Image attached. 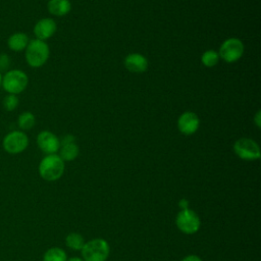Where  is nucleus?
<instances>
[{"instance_id":"nucleus-1","label":"nucleus","mask_w":261,"mask_h":261,"mask_svg":"<svg viewBox=\"0 0 261 261\" xmlns=\"http://www.w3.org/2000/svg\"><path fill=\"white\" fill-rule=\"evenodd\" d=\"M64 161L57 154L45 156L39 164V174L47 181L59 179L64 172Z\"/></svg>"},{"instance_id":"nucleus-2","label":"nucleus","mask_w":261,"mask_h":261,"mask_svg":"<svg viewBox=\"0 0 261 261\" xmlns=\"http://www.w3.org/2000/svg\"><path fill=\"white\" fill-rule=\"evenodd\" d=\"M50 50L45 41L35 39L29 42L25 48V61L31 67L43 66L49 58Z\"/></svg>"},{"instance_id":"nucleus-3","label":"nucleus","mask_w":261,"mask_h":261,"mask_svg":"<svg viewBox=\"0 0 261 261\" xmlns=\"http://www.w3.org/2000/svg\"><path fill=\"white\" fill-rule=\"evenodd\" d=\"M81 251L84 261H106L110 253V247L104 239L98 238L85 243Z\"/></svg>"},{"instance_id":"nucleus-4","label":"nucleus","mask_w":261,"mask_h":261,"mask_svg":"<svg viewBox=\"0 0 261 261\" xmlns=\"http://www.w3.org/2000/svg\"><path fill=\"white\" fill-rule=\"evenodd\" d=\"M29 84V77L25 72L19 69L8 70L3 76L1 86L8 94H19L23 92Z\"/></svg>"},{"instance_id":"nucleus-5","label":"nucleus","mask_w":261,"mask_h":261,"mask_svg":"<svg viewBox=\"0 0 261 261\" xmlns=\"http://www.w3.org/2000/svg\"><path fill=\"white\" fill-rule=\"evenodd\" d=\"M244 44L238 38L226 39L219 48V58L227 63H233L238 61L244 54Z\"/></svg>"},{"instance_id":"nucleus-6","label":"nucleus","mask_w":261,"mask_h":261,"mask_svg":"<svg viewBox=\"0 0 261 261\" xmlns=\"http://www.w3.org/2000/svg\"><path fill=\"white\" fill-rule=\"evenodd\" d=\"M233 152L239 158L247 161L257 160L261 156L259 145L249 138L237 140L233 144Z\"/></svg>"},{"instance_id":"nucleus-7","label":"nucleus","mask_w":261,"mask_h":261,"mask_svg":"<svg viewBox=\"0 0 261 261\" xmlns=\"http://www.w3.org/2000/svg\"><path fill=\"white\" fill-rule=\"evenodd\" d=\"M175 223L177 228L181 232L187 234H193L197 232L201 225V221L198 214L190 208L180 210L177 213Z\"/></svg>"},{"instance_id":"nucleus-8","label":"nucleus","mask_w":261,"mask_h":261,"mask_svg":"<svg viewBox=\"0 0 261 261\" xmlns=\"http://www.w3.org/2000/svg\"><path fill=\"white\" fill-rule=\"evenodd\" d=\"M2 146L9 154H19L28 148L29 138L21 130H12L4 137Z\"/></svg>"},{"instance_id":"nucleus-9","label":"nucleus","mask_w":261,"mask_h":261,"mask_svg":"<svg viewBox=\"0 0 261 261\" xmlns=\"http://www.w3.org/2000/svg\"><path fill=\"white\" fill-rule=\"evenodd\" d=\"M37 145L47 155L56 154L60 148V140L51 132L43 130L37 137Z\"/></svg>"},{"instance_id":"nucleus-10","label":"nucleus","mask_w":261,"mask_h":261,"mask_svg":"<svg viewBox=\"0 0 261 261\" xmlns=\"http://www.w3.org/2000/svg\"><path fill=\"white\" fill-rule=\"evenodd\" d=\"M200 126V119L195 112L186 111L177 119L178 130L186 135L191 136L195 134Z\"/></svg>"},{"instance_id":"nucleus-11","label":"nucleus","mask_w":261,"mask_h":261,"mask_svg":"<svg viewBox=\"0 0 261 261\" xmlns=\"http://www.w3.org/2000/svg\"><path fill=\"white\" fill-rule=\"evenodd\" d=\"M57 30L56 22L49 17L42 18L38 20L34 27V34L37 37V39L41 41H45L49 38H51Z\"/></svg>"},{"instance_id":"nucleus-12","label":"nucleus","mask_w":261,"mask_h":261,"mask_svg":"<svg viewBox=\"0 0 261 261\" xmlns=\"http://www.w3.org/2000/svg\"><path fill=\"white\" fill-rule=\"evenodd\" d=\"M124 66L130 72L141 73L147 70L148 60L140 53H130L124 58Z\"/></svg>"},{"instance_id":"nucleus-13","label":"nucleus","mask_w":261,"mask_h":261,"mask_svg":"<svg viewBox=\"0 0 261 261\" xmlns=\"http://www.w3.org/2000/svg\"><path fill=\"white\" fill-rule=\"evenodd\" d=\"M29 42L30 41H29V37L27 34L14 33L9 36V38L7 40V45L11 51L19 52L27 48Z\"/></svg>"},{"instance_id":"nucleus-14","label":"nucleus","mask_w":261,"mask_h":261,"mask_svg":"<svg viewBox=\"0 0 261 261\" xmlns=\"http://www.w3.org/2000/svg\"><path fill=\"white\" fill-rule=\"evenodd\" d=\"M47 8L51 14L63 16L70 11L71 3L69 0H49Z\"/></svg>"},{"instance_id":"nucleus-15","label":"nucleus","mask_w":261,"mask_h":261,"mask_svg":"<svg viewBox=\"0 0 261 261\" xmlns=\"http://www.w3.org/2000/svg\"><path fill=\"white\" fill-rule=\"evenodd\" d=\"M80 153V149L74 142L60 144L59 148V157L63 161H72L74 160Z\"/></svg>"},{"instance_id":"nucleus-16","label":"nucleus","mask_w":261,"mask_h":261,"mask_svg":"<svg viewBox=\"0 0 261 261\" xmlns=\"http://www.w3.org/2000/svg\"><path fill=\"white\" fill-rule=\"evenodd\" d=\"M67 256L63 249L53 247L48 249L43 256V261H66Z\"/></svg>"},{"instance_id":"nucleus-17","label":"nucleus","mask_w":261,"mask_h":261,"mask_svg":"<svg viewBox=\"0 0 261 261\" xmlns=\"http://www.w3.org/2000/svg\"><path fill=\"white\" fill-rule=\"evenodd\" d=\"M35 123H36V117L30 111L22 112L21 114H19V116L17 118V125L22 130H29V129L33 128Z\"/></svg>"},{"instance_id":"nucleus-18","label":"nucleus","mask_w":261,"mask_h":261,"mask_svg":"<svg viewBox=\"0 0 261 261\" xmlns=\"http://www.w3.org/2000/svg\"><path fill=\"white\" fill-rule=\"evenodd\" d=\"M65 244L71 250H82L83 246L85 245V240L82 234L77 232H70L65 237Z\"/></svg>"},{"instance_id":"nucleus-19","label":"nucleus","mask_w":261,"mask_h":261,"mask_svg":"<svg viewBox=\"0 0 261 261\" xmlns=\"http://www.w3.org/2000/svg\"><path fill=\"white\" fill-rule=\"evenodd\" d=\"M218 61H219L218 52L214 50H207L201 56V62L206 67H213L218 63Z\"/></svg>"},{"instance_id":"nucleus-20","label":"nucleus","mask_w":261,"mask_h":261,"mask_svg":"<svg viewBox=\"0 0 261 261\" xmlns=\"http://www.w3.org/2000/svg\"><path fill=\"white\" fill-rule=\"evenodd\" d=\"M19 103L18 97L13 94H8L3 99V107L7 111H13L17 108Z\"/></svg>"},{"instance_id":"nucleus-21","label":"nucleus","mask_w":261,"mask_h":261,"mask_svg":"<svg viewBox=\"0 0 261 261\" xmlns=\"http://www.w3.org/2000/svg\"><path fill=\"white\" fill-rule=\"evenodd\" d=\"M10 65V59L7 54L1 53L0 54V71L6 70Z\"/></svg>"},{"instance_id":"nucleus-22","label":"nucleus","mask_w":261,"mask_h":261,"mask_svg":"<svg viewBox=\"0 0 261 261\" xmlns=\"http://www.w3.org/2000/svg\"><path fill=\"white\" fill-rule=\"evenodd\" d=\"M75 141V137H73L72 135L68 134V135H65L61 141H60V144H63V143H70V142H74Z\"/></svg>"},{"instance_id":"nucleus-23","label":"nucleus","mask_w":261,"mask_h":261,"mask_svg":"<svg viewBox=\"0 0 261 261\" xmlns=\"http://www.w3.org/2000/svg\"><path fill=\"white\" fill-rule=\"evenodd\" d=\"M181 261H202V259L197 255H188Z\"/></svg>"},{"instance_id":"nucleus-24","label":"nucleus","mask_w":261,"mask_h":261,"mask_svg":"<svg viewBox=\"0 0 261 261\" xmlns=\"http://www.w3.org/2000/svg\"><path fill=\"white\" fill-rule=\"evenodd\" d=\"M254 122H255V124L257 125V127L259 128L260 125H261V112H260V110H258V111L256 112V114H255V116H254Z\"/></svg>"},{"instance_id":"nucleus-25","label":"nucleus","mask_w":261,"mask_h":261,"mask_svg":"<svg viewBox=\"0 0 261 261\" xmlns=\"http://www.w3.org/2000/svg\"><path fill=\"white\" fill-rule=\"evenodd\" d=\"M178 207L180 208V210H185L189 208V201L187 199H181L178 202Z\"/></svg>"},{"instance_id":"nucleus-26","label":"nucleus","mask_w":261,"mask_h":261,"mask_svg":"<svg viewBox=\"0 0 261 261\" xmlns=\"http://www.w3.org/2000/svg\"><path fill=\"white\" fill-rule=\"evenodd\" d=\"M66 261H84L82 258H79V257H73V258H70L69 260H66Z\"/></svg>"},{"instance_id":"nucleus-27","label":"nucleus","mask_w":261,"mask_h":261,"mask_svg":"<svg viewBox=\"0 0 261 261\" xmlns=\"http://www.w3.org/2000/svg\"><path fill=\"white\" fill-rule=\"evenodd\" d=\"M1 82H2V74H1V71H0V86H1Z\"/></svg>"}]
</instances>
